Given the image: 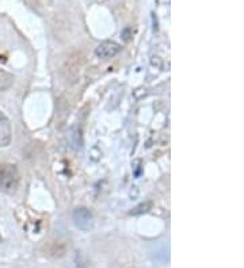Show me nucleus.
Returning <instances> with one entry per match:
<instances>
[{
	"mask_svg": "<svg viewBox=\"0 0 244 268\" xmlns=\"http://www.w3.org/2000/svg\"><path fill=\"white\" fill-rule=\"evenodd\" d=\"M12 83H14V76L10 72L0 68V92L8 90L12 86Z\"/></svg>",
	"mask_w": 244,
	"mask_h": 268,
	"instance_id": "obj_5",
	"label": "nucleus"
},
{
	"mask_svg": "<svg viewBox=\"0 0 244 268\" xmlns=\"http://www.w3.org/2000/svg\"><path fill=\"white\" fill-rule=\"evenodd\" d=\"M73 221H75V225L77 228H80L83 231H87L90 229L92 225V214L91 212L86 208H77L75 212H73Z\"/></svg>",
	"mask_w": 244,
	"mask_h": 268,
	"instance_id": "obj_3",
	"label": "nucleus"
},
{
	"mask_svg": "<svg viewBox=\"0 0 244 268\" xmlns=\"http://www.w3.org/2000/svg\"><path fill=\"white\" fill-rule=\"evenodd\" d=\"M151 208H152V203H151V202H145V203L138 204V206H136V208H134V209H132V212H130V215L143 214V213H147V212H148V210H151Z\"/></svg>",
	"mask_w": 244,
	"mask_h": 268,
	"instance_id": "obj_6",
	"label": "nucleus"
},
{
	"mask_svg": "<svg viewBox=\"0 0 244 268\" xmlns=\"http://www.w3.org/2000/svg\"><path fill=\"white\" fill-rule=\"evenodd\" d=\"M12 129L8 118L0 111V147H8L11 143Z\"/></svg>",
	"mask_w": 244,
	"mask_h": 268,
	"instance_id": "obj_4",
	"label": "nucleus"
},
{
	"mask_svg": "<svg viewBox=\"0 0 244 268\" xmlns=\"http://www.w3.org/2000/svg\"><path fill=\"white\" fill-rule=\"evenodd\" d=\"M21 183L19 171L14 164L0 166V191L6 194H14Z\"/></svg>",
	"mask_w": 244,
	"mask_h": 268,
	"instance_id": "obj_1",
	"label": "nucleus"
},
{
	"mask_svg": "<svg viewBox=\"0 0 244 268\" xmlns=\"http://www.w3.org/2000/svg\"><path fill=\"white\" fill-rule=\"evenodd\" d=\"M121 45L115 41H103L96 46L95 56L100 60H110L121 52Z\"/></svg>",
	"mask_w": 244,
	"mask_h": 268,
	"instance_id": "obj_2",
	"label": "nucleus"
},
{
	"mask_svg": "<svg viewBox=\"0 0 244 268\" xmlns=\"http://www.w3.org/2000/svg\"><path fill=\"white\" fill-rule=\"evenodd\" d=\"M132 34H133V31H132V29L130 27H126V29H124V31H122V38L125 39V41H129L130 37H132Z\"/></svg>",
	"mask_w": 244,
	"mask_h": 268,
	"instance_id": "obj_7",
	"label": "nucleus"
},
{
	"mask_svg": "<svg viewBox=\"0 0 244 268\" xmlns=\"http://www.w3.org/2000/svg\"><path fill=\"white\" fill-rule=\"evenodd\" d=\"M0 242H2V236H0Z\"/></svg>",
	"mask_w": 244,
	"mask_h": 268,
	"instance_id": "obj_8",
	"label": "nucleus"
}]
</instances>
